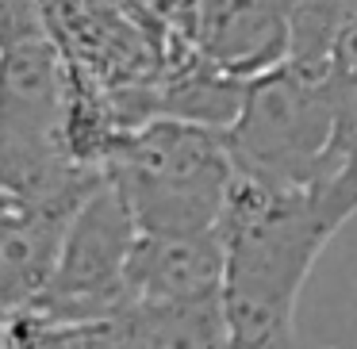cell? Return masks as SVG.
Returning <instances> with one entry per match:
<instances>
[{
	"label": "cell",
	"mask_w": 357,
	"mask_h": 349,
	"mask_svg": "<svg viewBox=\"0 0 357 349\" xmlns=\"http://www.w3.org/2000/svg\"><path fill=\"white\" fill-rule=\"evenodd\" d=\"M139 234L127 200L104 173L66 223L54 269L31 311L54 323H112L127 307V265Z\"/></svg>",
	"instance_id": "277c9868"
},
{
	"label": "cell",
	"mask_w": 357,
	"mask_h": 349,
	"mask_svg": "<svg viewBox=\"0 0 357 349\" xmlns=\"http://www.w3.org/2000/svg\"><path fill=\"white\" fill-rule=\"evenodd\" d=\"M8 349H116L112 323H54L24 307L4 318Z\"/></svg>",
	"instance_id": "ba28073f"
},
{
	"label": "cell",
	"mask_w": 357,
	"mask_h": 349,
	"mask_svg": "<svg viewBox=\"0 0 357 349\" xmlns=\"http://www.w3.org/2000/svg\"><path fill=\"white\" fill-rule=\"evenodd\" d=\"M331 165H354L357 169V96H342L338 139L331 150Z\"/></svg>",
	"instance_id": "30bf717a"
},
{
	"label": "cell",
	"mask_w": 357,
	"mask_h": 349,
	"mask_svg": "<svg viewBox=\"0 0 357 349\" xmlns=\"http://www.w3.org/2000/svg\"><path fill=\"white\" fill-rule=\"evenodd\" d=\"M342 93L331 77H311L292 65L254 77L246 85L234 123L227 127L234 173L269 185H307L331 173L338 139Z\"/></svg>",
	"instance_id": "3957f363"
},
{
	"label": "cell",
	"mask_w": 357,
	"mask_h": 349,
	"mask_svg": "<svg viewBox=\"0 0 357 349\" xmlns=\"http://www.w3.org/2000/svg\"><path fill=\"white\" fill-rule=\"evenodd\" d=\"M192 42L204 62L238 81L280 70L288 20L280 0H192Z\"/></svg>",
	"instance_id": "5b68a950"
},
{
	"label": "cell",
	"mask_w": 357,
	"mask_h": 349,
	"mask_svg": "<svg viewBox=\"0 0 357 349\" xmlns=\"http://www.w3.org/2000/svg\"><path fill=\"white\" fill-rule=\"evenodd\" d=\"M104 173L142 234L219 231L234 185L227 134L173 116H150L119 131Z\"/></svg>",
	"instance_id": "7a4b0ae2"
},
{
	"label": "cell",
	"mask_w": 357,
	"mask_h": 349,
	"mask_svg": "<svg viewBox=\"0 0 357 349\" xmlns=\"http://www.w3.org/2000/svg\"><path fill=\"white\" fill-rule=\"evenodd\" d=\"M357 215V169L334 165L307 185L234 173L219 238L231 349H296V307L326 242Z\"/></svg>",
	"instance_id": "6da1fadb"
},
{
	"label": "cell",
	"mask_w": 357,
	"mask_h": 349,
	"mask_svg": "<svg viewBox=\"0 0 357 349\" xmlns=\"http://www.w3.org/2000/svg\"><path fill=\"white\" fill-rule=\"evenodd\" d=\"M331 85L342 96H357V16L346 24L331 54Z\"/></svg>",
	"instance_id": "9c48e42d"
},
{
	"label": "cell",
	"mask_w": 357,
	"mask_h": 349,
	"mask_svg": "<svg viewBox=\"0 0 357 349\" xmlns=\"http://www.w3.org/2000/svg\"><path fill=\"white\" fill-rule=\"evenodd\" d=\"M227 249L208 234H139L127 265V303H208L223 300Z\"/></svg>",
	"instance_id": "8992f818"
},
{
	"label": "cell",
	"mask_w": 357,
	"mask_h": 349,
	"mask_svg": "<svg viewBox=\"0 0 357 349\" xmlns=\"http://www.w3.org/2000/svg\"><path fill=\"white\" fill-rule=\"evenodd\" d=\"M116 349H231L223 300L127 303L112 318Z\"/></svg>",
	"instance_id": "52a82bcc"
}]
</instances>
